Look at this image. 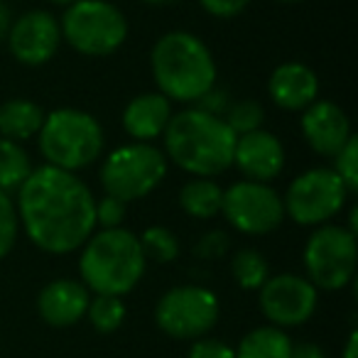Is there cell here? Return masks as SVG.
I'll return each instance as SVG.
<instances>
[{
  "instance_id": "obj_12",
  "label": "cell",
  "mask_w": 358,
  "mask_h": 358,
  "mask_svg": "<svg viewBox=\"0 0 358 358\" xmlns=\"http://www.w3.org/2000/svg\"><path fill=\"white\" fill-rule=\"evenodd\" d=\"M260 309L273 327H299L317 309V287L299 275H275L260 287Z\"/></svg>"
},
{
  "instance_id": "obj_39",
  "label": "cell",
  "mask_w": 358,
  "mask_h": 358,
  "mask_svg": "<svg viewBox=\"0 0 358 358\" xmlns=\"http://www.w3.org/2000/svg\"><path fill=\"white\" fill-rule=\"evenodd\" d=\"M280 3H302V0H280Z\"/></svg>"
},
{
  "instance_id": "obj_1",
  "label": "cell",
  "mask_w": 358,
  "mask_h": 358,
  "mask_svg": "<svg viewBox=\"0 0 358 358\" xmlns=\"http://www.w3.org/2000/svg\"><path fill=\"white\" fill-rule=\"evenodd\" d=\"M17 219L40 250L64 255L79 250L96 229V199L74 172L52 164L32 169L17 189Z\"/></svg>"
},
{
  "instance_id": "obj_28",
  "label": "cell",
  "mask_w": 358,
  "mask_h": 358,
  "mask_svg": "<svg viewBox=\"0 0 358 358\" xmlns=\"http://www.w3.org/2000/svg\"><path fill=\"white\" fill-rule=\"evenodd\" d=\"M17 229H20V219H17L15 201L10 194L0 192V258H6L13 250L17 241Z\"/></svg>"
},
{
  "instance_id": "obj_21",
  "label": "cell",
  "mask_w": 358,
  "mask_h": 358,
  "mask_svg": "<svg viewBox=\"0 0 358 358\" xmlns=\"http://www.w3.org/2000/svg\"><path fill=\"white\" fill-rule=\"evenodd\" d=\"M236 358H289L292 341L278 327H258L241 338Z\"/></svg>"
},
{
  "instance_id": "obj_38",
  "label": "cell",
  "mask_w": 358,
  "mask_h": 358,
  "mask_svg": "<svg viewBox=\"0 0 358 358\" xmlns=\"http://www.w3.org/2000/svg\"><path fill=\"white\" fill-rule=\"evenodd\" d=\"M52 3H57V6H66V8H69V6H74L76 0H52Z\"/></svg>"
},
{
  "instance_id": "obj_26",
  "label": "cell",
  "mask_w": 358,
  "mask_h": 358,
  "mask_svg": "<svg viewBox=\"0 0 358 358\" xmlns=\"http://www.w3.org/2000/svg\"><path fill=\"white\" fill-rule=\"evenodd\" d=\"M265 120V110L258 101H238V103H231L229 110L224 113V123L231 128V133L238 138V135L253 133V130H260Z\"/></svg>"
},
{
  "instance_id": "obj_3",
  "label": "cell",
  "mask_w": 358,
  "mask_h": 358,
  "mask_svg": "<svg viewBox=\"0 0 358 358\" xmlns=\"http://www.w3.org/2000/svg\"><path fill=\"white\" fill-rule=\"evenodd\" d=\"M150 66L159 94L169 101L196 103L216 86V62L209 47L185 30L167 32L155 42Z\"/></svg>"
},
{
  "instance_id": "obj_11",
  "label": "cell",
  "mask_w": 358,
  "mask_h": 358,
  "mask_svg": "<svg viewBox=\"0 0 358 358\" xmlns=\"http://www.w3.org/2000/svg\"><path fill=\"white\" fill-rule=\"evenodd\" d=\"M221 214L241 234L268 236L282 224L285 206L270 185L241 179L224 192Z\"/></svg>"
},
{
  "instance_id": "obj_29",
  "label": "cell",
  "mask_w": 358,
  "mask_h": 358,
  "mask_svg": "<svg viewBox=\"0 0 358 358\" xmlns=\"http://www.w3.org/2000/svg\"><path fill=\"white\" fill-rule=\"evenodd\" d=\"M125 219V204L113 196L106 194L101 201H96V226L101 229H120Z\"/></svg>"
},
{
  "instance_id": "obj_7",
  "label": "cell",
  "mask_w": 358,
  "mask_h": 358,
  "mask_svg": "<svg viewBox=\"0 0 358 358\" xmlns=\"http://www.w3.org/2000/svg\"><path fill=\"white\" fill-rule=\"evenodd\" d=\"M167 174V157L150 143H128L115 148L101 167V185L113 199L135 201L152 194Z\"/></svg>"
},
{
  "instance_id": "obj_23",
  "label": "cell",
  "mask_w": 358,
  "mask_h": 358,
  "mask_svg": "<svg viewBox=\"0 0 358 358\" xmlns=\"http://www.w3.org/2000/svg\"><path fill=\"white\" fill-rule=\"evenodd\" d=\"M234 280L243 289H260L268 280V260L253 248H243L231 260Z\"/></svg>"
},
{
  "instance_id": "obj_16",
  "label": "cell",
  "mask_w": 358,
  "mask_h": 358,
  "mask_svg": "<svg viewBox=\"0 0 358 358\" xmlns=\"http://www.w3.org/2000/svg\"><path fill=\"white\" fill-rule=\"evenodd\" d=\"M91 294L79 280H55L37 297V312L50 327H74L86 317Z\"/></svg>"
},
{
  "instance_id": "obj_19",
  "label": "cell",
  "mask_w": 358,
  "mask_h": 358,
  "mask_svg": "<svg viewBox=\"0 0 358 358\" xmlns=\"http://www.w3.org/2000/svg\"><path fill=\"white\" fill-rule=\"evenodd\" d=\"M45 110L27 99H13L0 106V138L20 143L40 133Z\"/></svg>"
},
{
  "instance_id": "obj_30",
  "label": "cell",
  "mask_w": 358,
  "mask_h": 358,
  "mask_svg": "<svg viewBox=\"0 0 358 358\" xmlns=\"http://www.w3.org/2000/svg\"><path fill=\"white\" fill-rule=\"evenodd\" d=\"M229 245H231V241L224 231H209V234L194 245V255L201 260H219L226 255Z\"/></svg>"
},
{
  "instance_id": "obj_15",
  "label": "cell",
  "mask_w": 358,
  "mask_h": 358,
  "mask_svg": "<svg viewBox=\"0 0 358 358\" xmlns=\"http://www.w3.org/2000/svg\"><path fill=\"white\" fill-rule=\"evenodd\" d=\"M302 135L317 155L334 157L351 138V123L343 108L331 101H314L302 113Z\"/></svg>"
},
{
  "instance_id": "obj_10",
  "label": "cell",
  "mask_w": 358,
  "mask_h": 358,
  "mask_svg": "<svg viewBox=\"0 0 358 358\" xmlns=\"http://www.w3.org/2000/svg\"><path fill=\"white\" fill-rule=\"evenodd\" d=\"M346 187L329 167H314L292 179L285 192V216L299 226H322L346 204Z\"/></svg>"
},
{
  "instance_id": "obj_31",
  "label": "cell",
  "mask_w": 358,
  "mask_h": 358,
  "mask_svg": "<svg viewBox=\"0 0 358 358\" xmlns=\"http://www.w3.org/2000/svg\"><path fill=\"white\" fill-rule=\"evenodd\" d=\"M187 358H236V351L221 338H196Z\"/></svg>"
},
{
  "instance_id": "obj_5",
  "label": "cell",
  "mask_w": 358,
  "mask_h": 358,
  "mask_svg": "<svg viewBox=\"0 0 358 358\" xmlns=\"http://www.w3.org/2000/svg\"><path fill=\"white\" fill-rule=\"evenodd\" d=\"M37 145L47 164L64 172H79L103 152V128L91 113L79 108H57L45 115Z\"/></svg>"
},
{
  "instance_id": "obj_24",
  "label": "cell",
  "mask_w": 358,
  "mask_h": 358,
  "mask_svg": "<svg viewBox=\"0 0 358 358\" xmlns=\"http://www.w3.org/2000/svg\"><path fill=\"white\" fill-rule=\"evenodd\" d=\"M91 327L101 334H113L125 322V304L123 297H113V294H96L89 302L86 309Z\"/></svg>"
},
{
  "instance_id": "obj_14",
  "label": "cell",
  "mask_w": 358,
  "mask_h": 358,
  "mask_svg": "<svg viewBox=\"0 0 358 358\" xmlns=\"http://www.w3.org/2000/svg\"><path fill=\"white\" fill-rule=\"evenodd\" d=\"M234 164L241 169L250 182H263L268 185L285 167V148L273 133L268 130H253L236 138L234 148Z\"/></svg>"
},
{
  "instance_id": "obj_33",
  "label": "cell",
  "mask_w": 358,
  "mask_h": 358,
  "mask_svg": "<svg viewBox=\"0 0 358 358\" xmlns=\"http://www.w3.org/2000/svg\"><path fill=\"white\" fill-rule=\"evenodd\" d=\"M201 8H204L209 15L214 17H236L248 8L250 0H199Z\"/></svg>"
},
{
  "instance_id": "obj_8",
  "label": "cell",
  "mask_w": 358,
  "mask_h": 358,
  "mask_svg": "<svg viewBox=\"0 0 358 358\" xmlns=\"http://www.w3.org/2000/svg\"><path fill=\"white\" fill-rule=\"evenodd\" d=\"M358 260L356 236L343 226H319L304 245V268L317 289H341L353 280Z\"/></svg>"
},
{
  "instance_id": "obj_34",
  "label": "cell",
  "mask_w": 358,
  "mask_h": 358,
  "mask_svg": "<svg viewBox=\"0 0 358 358\" xmlns=\"http://www.w3.org/2000/svg\"><path fill=\"white\" fill-rule=\"evenodd\" d=\"M289 358H327V353L317 343H299V346H292Z\"/></svg>"
},
{
  "instance_id": "obj_35",
  "label": "cell",
  "mask_w": 358,
  "mask_h": 358,
  "mask_svg": "<svg viewBox=\"0 0 358 358\" xmlns=\"http://www.w3.org/2000/svg\"><path fill=\"white\" fill-rule=\"evenodd\" d=\"M13 20H10V8L6 6V0H0V42L8 37V30H10Z\"/></svg>"
},
{
  "instance_id": "obj_25",
  "label": "cell",
  "mask_w": 358,
  "mask_h": 358,
  "mask_svg": "<svg viewBox=\"0 0 358 358\" xmlns=\"http://www.w3.org/2000/svg\"><path fill=\"white\" fill-rule=\"evenodd\" d=\"M140 245H143L145 258L155 260V263H172L179 255V241L164 226H150L140 236Z\"/></svg>"
},
{
  "instance_id": "obj_6",
  "label": "cell",
  "mask_w": 358,
  "mask_h": 358,
  "mask_svg": "<svg viewBox=\"0 0 358 358\" xmlns=\"http://www.w3.org/2000/svg\"><path fill=\"white\" fill-rule=\"evenodd\" d=\"M62 40L84 57H108L123 47L128 20L108 0H76L59 22Z\"/></svg>"
},
{
  "instance_id": "obj_4",
  "label": "cell",
  "mask_w": 358,
  "mask_h": 358,
  "mask_svg": "<svg viewBox=\"0 0 358 358\" xmlns=\"http://www.w3.org/2000/svg\"><path fill=\"white\" fill-rule=\"evenodd\" d=\"M81 248L79 273L89 292L123 297L143 280L148 258L133 231L101 229Z\"/></svg>"
},
{
  "instance_id": "obj_32",
  "label": "cell",
  "mask_w": 358,
  "mask_h": 358,
  "mask_svg": "<svg viewBox=\"0 0 358 358\" xmlns=\"http://www.w3.org/2000/svg\"><path fill=\"white\" fill-rule=\"evenodd\" d=\"M229 106H231L229 94L214 86V89H209L199 101H196L194 108L204 110V113H209V115H219V118H224V113L229 110Z\"/></svg>"
},
{
  "instance_id": "obj_17",
  "label": "cell",
  "mask_w": 358,
  "mask_h": 358,
  "mask_svg": "<svg viewBox=\"0 0 358 358\" xmlns=\"http://www.w3.org/2000/svg\"><path fill=\"white\" fill-rule=\"evenodd\" d=\"M270 99L285 110H304L319 96V79L307 64L285 62L270 74Z\"/></svg>"
},
{
  "instance_id": "obj_22",
  "label": "cell",
  "mask_w": 358,
  "mask_h": 358,
  "mask_svg": "<svg viewBox=\"0 0 358 358\" xmlns=\"http://www.w3.org/2000/svg\"><path fill=\"white\" fill-rule=\"evenodd\" d=\"M32 172V162L20 143L0 138V192H17Z\"/></svg>"
},
{
  "instance_id": "obj_20",
  "label": "cell",
  "mask_w": 358,
  "mask_h": 358,
  "mask_svg": "<svg viewBox=\"0 0 358 358\" xmlns=\"http://www.w3.org/2000/svg\"><path fill=\"white\" fill-rule=\"evenodd\" d=\"M221 201H224V189L209 177L189 179L179 192V206L192 219H214V216H219Z\"/></svg>"
},
{
  "instance_id": "obj_18",
  "label": "cell",
  "mask_w": 358,
  "mask_h": 358,
  "mask_svg": "<svg viewBox=\"0 0 358 358\" xmlns=\"http://www.w3.org/2000/svg\"><path fill=\"white\" fill-rule=\"evenodd\" d=\"M172 118V103L159 91L140 94L125 106L123 110V128L133 138V143H152L162 138Z\"/></svg>"
},
{
  "instance_id": "obj_36",
  "label": "cell",
  "mask_w": 358,
  "mask_h": 358,
  "mask_svg": "<svg viewBox=\"0 0 358 358\" xmlns=\"http://www.w3.org/2000/svg\"><path fill=\"white\" fill-rule=\"evenodd\" d=\"M343 358H358V331H351L346 341V348H343Z\"/></svg>"
},
{
  "instance_id": "obj_37",
  "label": "cell",
  "mask_w": 358,
  "mask_h": 358,
  "mask_svg": "<svg viewBox=\"0 0 358 358\" xmlns=\"http://www.w3.org/2000/svg\"><path fill=\"white\" fill-rule=\"evenodd\" d=\"M143 3H150V6H172L177 0H143Z\"/></svg>"
},
{
  "instance_id": "obj_27",
  "label": "cell",
  "mask_w": 358,
  "mask_h": 358,
  "mask_svg": "<svg viewBox=\"0 0 358 358\" xmlns=\"http://www.w3.org/2000/svg\"><path fill=\"white\" fill-rule=\"evenodd\" d=\"M334 172L343 182L348 194L358 192V140L356 135L348 138V143L334 155Z\"/></svg>"
},
{
  "instance_id": "obj_2",
  "label": "cell",
  "mask_w": 358,
  "mask_h": 358,
  "mask_svg": "<svg viewBox=\"0 0 358 358\" xmlns=\"http://www.w3.org/2000/svg\"><path fill=\"white\" fill-rule=\"evenodd\" d=\"M164 157L194 177H216L234 164L236 135L219 115L187 108L172 115L162 133Z\"/></svg>"
},
{
  "instance_id": "obj_9",
  "label": "cell",
  "mask_w": 358,
  "mask_h": 358,
  "mask_svg": "<svg viewBox=\"0 0 358 358\" xmlns=\"http://www.w3.org/2000/svg\"><path fill=\"white\" fill-rule=\"evenodd\" d=\"M155 322L167 336L196 341L219 322V299L201 285H179L159 297Z\"/></svg>"
},
{
  "instance_id": "obj_13",
  "label": "cell",
  "mask_w": 358,
  "mask_h": 358,
  "mask_svg": "<svg viewBox=\"0 0 358 358\" xmlns=\"http://www.w3.org/2000/svg\"><path fill=\"white\" fill-rule=\"evenodd\" d=\"M62 45V27L52 13L30 10L17 17L8 30V47L10 55L20 64L40 66L47 64L57 55Z\"/></svg>"
}]
</instances>
